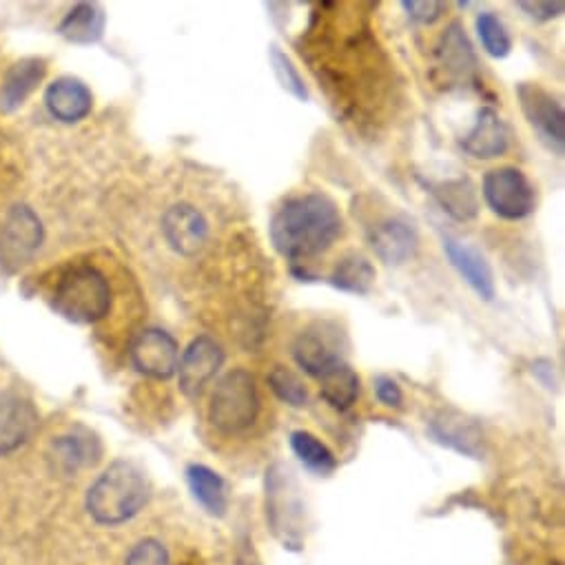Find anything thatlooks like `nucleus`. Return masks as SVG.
Instances as JSON below:
<instances>
[{"label": "nucleus", "mask_w": 565, "mask_h": 565, "mask_svg": "<svg viewBox=\"0 0 565 565\" xmlns=\"http://www.w3.org/2000/svg\"><path fill=\"white\" fill-rule=\"evenodd\" d=\"M342 231L344 217L338 204L322 193H305L287 200L268 222L273 248L294 262L324 253Z\"/></svg>", "instance_id": "f257e3e1"}, {"label": "nucleus", "mask_w": 565, "mask_h": 565, "mask_svg": "<svg viewBox=\"0 0 565 565\" xmlns=\"http://www.w3.org/2000/svg\"><path fill=\"white\" fill-rule=\"evenodd\" d=\"M147 501V477L131 461L111 463L87 492V510L103 525H120L134 519Z\"/></svg>", "instance_id": "f03ea898"}, {"label": "nucleus", "mask_w": 565, "mask_h": 565, "mask_svg": "<svg viewBox=\"0 0 565 565\" xmlns=\"http://www.w3.org/2000/svg\"><path fill=\"white\" fill-rule=\"evenodd\" d=\"M54 311L74 324H96L111 311V287L94 266H74L52 294Z\"/></svg>", "instance_id": "7ed1b4c3"}, {"label": "nucleus", "mask_w": 565, "mask_h": 565, "mask_svg": "<svg viewBox=\"0 0 565 565\" xmlns=\"http://www.w3.org/2000/svg\"><path fill=\"white\" fill-rule=\"evenodd\" d=\"M209 422L222 435L248 430L259 415L255 377L244 369L228 371L215 386L209 402Z\"/></svg>", "instance_id": "20e7f679"}, {"label": "nucleus", "mask_w": 565, "mask_h": 565, "mask_svg": "<svg viewBox=\"0 0 565 565\" xmlns=\"http://www.w3.org/2000/svg\"><path fill=\"white\" fill-rule=\"evenodd\" d=\"M481 193L488 209L510 222L532 215L536 206L534 186L516 167H499L488 171Z\"/></svg>", "instance_id": "39448f33"}, {"label": "nucleus", "mask_w": 565, "mask_h": 565, "mask_svg": "<svg viewBox=\"0 0 565 565\" xmlns=\"http://www.w3.org/2000/svg\"><path fill=\"white\" fill-rule=\"evenodd\" d=\"M344 349H347V335L338 324L316 322L296 338L294 360L305 373L320 380L327 371L347 362Z\"/></svg>", "instance_id": "423d86ee"}, {"label": "nucleus", "mask_w": 565, "mask_h": 565, "mask_svg": "<svg viewBox=\"0 0 565 565\" xmlns=\"http://www.w3.org/2000/svg\"><path fill=\"white\" fill-rule=\"evenodd\" d=\"M516 98L521 103V111L525 120L536 131L539 140L556 156H563V149H565L563 105L534 83H521L516 87Z\"/></svg>", "instance_id": "0eeeda50"}, {"label": "nucleus", "mask_w": 565, "mask_h": 565, "mask_svg": "<svg viewBox=\"0 0 565 565\" xmlns=\"http://www.w3.org/2000/svg\"><path fill=\"white\" fill-rule=\"evenodd\" d=\"M43 244V224L39 215L25 206L17 204L8 211L3 231H0V257L14 268L28 264Z\"/></svg>", "instance_id": "6e6552de"}, {"label": "nucleus", "mask_w": 565, "mask_h": 565, "mask_svg": "<svg viewBox=\"0 0 565 565\" xmlns=\"http://www.w3.org/2000/svg\"><path fill=\"white\" fill-rule=\"evenodd\" d=\"M224 364V351L222 347L209 338V335H198L191 340L186 351L182 353V360L178 362V382L180 391L195 399L204 393L209 382L217 375V371Z\"/></svg>", "instance_id": "1a4fd4ad"}, {"label": "nucleus", "mask_w": 565, "mask_h": 565, "mask_svg": "<svg viewBox=\"0 0 565 565\" xmlns=\"http://www.w3.org/2000/svg\"><path fill=\"white\" fill-rule=\"evenodd\" d=\"M131 362L147 377L169 380L175 375L180 362L178 342L162 329H145L131 344Z\"/></svg>", "instance_id": "9d476101"}, {"label": "nucleus", "mask_w": 565, "mask_h": 565, "mask_svg": "<svg viewBox=\"0 0 565 565\" xmlns=\"http://www.w3.org/2000/svg\"><path fill=\"white\" fill-rule=\"evenodd\" d=\"M162 235L175 253L191 257L206 244L209 222L200 209L180 202L167 209V213L162 215Z\"/></svg>", "instance_id": "9b49d317"}, {"label": "nucleus", "mask_w": 565, "mask_h": 565, "mask_svg": "<svg viewBox=\"0 0 565 565\" xmlns=\"http://www.w3.org/2000/svg\"><path fill=\"white\" fill-rule=\"evenodd\" d=\"M444 250L455 266V270L466 279V285L486 302H492L497 296L494 273L486 259V255L455 237H444Z\"/></svg>", "instance_id": "f8f14e48"}, {"label": "nucleus", "mask_w": 565, "mask_h": 565, "mask_svg": "<svg viewBox=\"0 0 565 565\" xmlns=\"http://www.w3.org/2000/svg\"><path fill=\"white\" fill-rule=\"evenodd\" d=\"M510 147V131L492 107L477 111L472 129L461 138V149L477 160H494Z\"/></svg>", "instance_id": "ddd939ff"}, {"label": "nucleus", "mask_w": 565, "mask_h": 565, "mask_svg": "<svg viewBox=\"0 0 565 565\" xmlns=\"http://www.w3.org/2000/svg\"><path fill=\"white\" fill-rule=\"evenodd\" d=\"M433 439L446 448H452L468 457H481L483 433L477 422L468 419L459 411H439L428 426Z\"/></svg>", "instance_id": "4468645a"}, {"label": "nucleus", "mask_w": 565, "mask_h": 565, "mask_svg": "<svg viewBox=\"0 0 565 565\" xmlns=\"http://www.w3.org/2000/svg\"><path fill=\"white\" fill-rule=\"evenodd\" d=\"M369 242H371L375 255L384 264H393V266H399V264L413 259L419 248V237H417L415 226L399 217H391V220H384L382 224H377L371 231Z\"/></svg>", "instance_id": "2eb2a0df"}, {"label": "nucleus", "mask_w": 565, "mask_h": 565, "mask_svg": "<svg viewBox=\"0 0 565 565\" xmlns=\"http://www.w3.org/2000/svg\"><path fill=\"white\" fill-rule=\"evenodd\" d=\"M41 424L39 411L21 397H0V455H10L32 439Z\"/></svg>", "instance_id": "dca6fc26"}, {"label": "nucleus", "mask_w": 565, "mask_h": 565, "mask_svg": "<svg viewBox=\"0 0 565 565\" xmlns=\"http://www.w3.org/2000/svg\"><path fill=\"white\" fill-rule=\"evenodd\" d=\"M45 105L50 114L61 122H81L92 114L94 96L89 87L78 78H58L45 92Z\"/></svg>", "instance_id": "f3484780"}, {"label": "nucleus", "mask_w": 565, "mask_h": 565, "mask_svg": "<svg viewBox=\"0 0 565 565\" xmlns=\"http://www.w3.org/2000/svg\"><path fill=\"white\" fill-rule=\"evenodd\" d=\"M437 67L452 81H468L475 76L477 58L461 23H450L435 47Z\"/></svg>", "instance_id": "a211bd4d"}, {"label": "nucleus", "mask_w": 565, "mask_h": 565, "mask_svg": "<svg viewBox=\"0 0 565 565\" xmlns=\"http://www.w3.org/2000/svg\"><path fill=\"white\" fill-rule=\"evenodd\" d=\"M45 72L47 67H45V61L41 58H25L17 63L8 72L3 87H0V111L6 114L17 111L41 85V81L45 78Z\"/></svg>", "instance_id": "6ab92c4d"}, {"label": "nucleus", "mask_w": 565, "mask_h": 565, "mask_svg": "<svg viewBox=\"0 0 565 565\" xmlns=\"http://www.w3.org/2000/svg\"><path fill=\"white\" fill-rule=\"evenodd\" d=\"M375 279H377V270L373 262L362 253L344 255L329 275L333 289L351 296H369L375 287Z\"/></svg>", "instance_id": "aec40b11"}, {"label": "nucleus", "mask_w": 565, "mask_h": 565, "mask_svg": "<svg viewBox=\"0 0 565 565\" xmlns=\"http://www.w3.org/2000/svg\"><path fill=\"white\" fill-rule=\"evenodd\" d=\"M186 481H189V490L195 497V501L213 516H224L228 510V492H226V483L224 479L202 466V463H193L186 468Z\"/></svg>", "instance_id": "412c9836"}, {"label": "nucleus", "mask_w": 565, "mask_h": 565, "mask_svg": "<svg viewBox=\"0 0 565 565\" xmlns=\"http://www.w3.org/2000/svg\"><path fill=\"white\" fill-rule=\"evenodd\" d=\"M107 25V17L96 3L76 6L61 23L58 32L65 41L74 45H94L103 39Z\"/></svg>", "instance_id": "4be33fe9"}, {"label": "nucleus", "mask_w": 565, "mask_h": 565, "mask_svg": "<svg viewBox=\"0 0 565 565\" xmlns=\"http://www.w3.org/2000/svg\"><path fill=\"white\" fill-rule=\"evenodd\" d=\"M360 391H362V380L347 362L333 366L331 371H327L320 377L322 399L340 413L351 411L355 406V402L360 397Z\"/></svg>", "instance_id": "5701e85b"}, {"label": "nucleus", "mask_w": 565, "mask_h": 565, "mask_svg": "<svg viewBox=\"0 0 565 565\" xmlns=\"http://www.w3.org/2000/svg\"><path fill=\"white\" fill-rule=\"evenodd\" d=\"M433 195L439 202V206L457 222L475 220L479 213V198L468 178L439 182L433 186Z\"/></svg>", "instance_id": "b1692460"}, {"label": "nucleus", "mask_w": 565, "mask_h": 565, "mask_svg": "<svg viewBox=\"0 0 565 565\" xmlns=\"http://www.w3.org/2000/svg\"><path fill=\"white\" fill-rule=\"evenodd\" d=\"M291 448L296 457L313 472L329 477L338 468V459L331 448L309 430H296L291 435Z\"/></svg>", "instance_id": "393cba45"}, {"label": "nucleus", "mask_w": 565, "mask_h": 565, "mask_svg": "<svg viewBox=\"0 0 565 565\" xmlns=\"http://www.w3.org/2000/svg\"><path fill=\"white\" fill-rule=\"evenodd\" d=\"M56 455L58 459L72 470L83 468V466H94L100 459V444L96 437H92L89 433L81 435V433H72L67 437H61L56 444Z\"/></svg>", "instance_id": "a878e982"}, {"label": "nucleus", "mask_w": 565, "mask_h": 565, "mask_svg": "<svg viewBox=\"0 0 565 565\" xmlns=\"http://www.w3.org/2000/svg\"><path fill=\"white\" fill-rule=\"evenodd\" d=\"M268 63H270V70H273V74H275V78H277L281 89L289 92L300 103H309V98H311L309 87H307L305 78L300 76L298 67L294 65V61L289 58V54L281 52L277 45H270Z\"/></svg>", "instance_id": "bb28decb"}, {"label": "nucleus", "mask_w": 565, "mask_h": 565, "mask_svg": "<svg viewBox=\"0 0 565 565\" xmlns=\"http://www.w3.org/2000/svg\"><path fill=\"white\" fill-rule=\"evenodd\" d=\"M268 386L279 402H285L291 408H305L309 404V388L287 366H273L268 373Z\"/></svg>", "instance_id": "cd10ccee"}, {"label": "nucleus", "mask_w": 565, "mask_h": 565, "mask_svg": "<svg viewBox=\"0 0 565 565\" xmlns=\"http://www.w3.org/2000/svg\"><path fill=\"white\" fill-rule=\"evenodd\" d=\"M477 34L488 56L505 58L512 52V39L494 12H481L477 17Z\"/></svg>", "instance_id": "c85d7f7f"}, {"label": "nucleus", "mask_w": 565, "mask_h": 565, "mask_svg": "<svg viewBox=\"0 0 565 565\" xmlns=\"http://www.w3.org/2000/svg\"><path fill=\"white\" fill-rule=\"evenodd\" d=\"M125 565H169V552L158 539H142L131 547Z\"/></svg>", "instance_id": "c756f323"}, {"label": "nucleus", "mask_w": 565, "mask_h": 565, "mask_svg": "<svg viewBox=\"0 0 565 565\" xmlns=\"http://www.w3.org/2000/svg\"><path fill=\"white\" fill-rule=\"evenodd\" d=\"M402 8L413 21L422 25H433L448 12V6L437 3V0H404Z\"/></svg>", "instance_id": "7c9ffc66"}, {"label": "nucleus", "mask_w": 565, "mask_h": 565, "mask_svg": "<svg viewBox=\"0 0 565 565\" xmlns=\"http://www.w3.org/2000/svg\"><path fill=\"white\" fill-rule=\"evenodd\" d=\"M375 395L377 399L388 406V408H402V402H404V393L399 388V384L393 380V377H386V375H380L375 380Z\"/></svg>", "instance_id": "2f4dec72"}, {"label": "nucleus", "mask_w": 565, "mask_h": 565, "mask_svg": "<svg viewBox=\"0 0 565 565\" xmlns=\"http://www.w3.org/2000/svg\"><path fill=\"white\" fill-rule=\"evenodd\" d=\"M516 8L536 23H547L552 19H558L565 10L563 3H516Z\"/></svg>", "instance_id": "473e14b6"}, {"label": "nucleus", "mask_w": 565, "mask_h": 565, "mask_svg": "<svg viewBox=\"0 0 565 565\" xmlns=\"http://www.w3.org/2000/svg\"><path fill=\"white\" fill-rule=\"evenodd\" d=\"M532 373L545 384V388H552V386H556V373H554V364L552 362H547V360H539V362H534L532 364Z\"/></svg>", "instance_id": "72a5a7b5"}]
</instances>
